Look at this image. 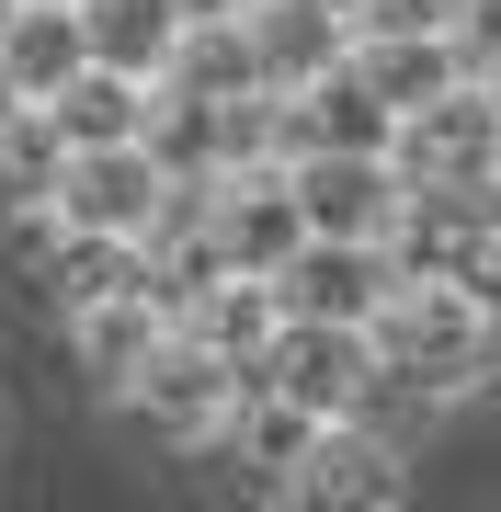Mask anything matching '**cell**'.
Listing matches in <instances>:
<instances>
[{"label":"cell","instance_id":"obj_1","mask_svg":"<svg viewBox=\"0 0 501 512\" xmlns=\"http://www.w3.org/2000/svg\"><path fill=\"white\" fill-rule=\"evenodd\" d=\"M365 342H376V376H388V387H422V399H479L490 296H479V274H433V262H399V285L376 296Z\"/></svg>","mask_w":501,"mask_h":512},{"label":"cell","instance_id":"obj_2","mask_svg":"<svg viewBox=\"0 0 501 512\" xmlns=\"http://www.w3.org/2000/svg\"><path fill=\"white\" fill-rule=\"evenodd\" d=\"M388 160H399L410 194H490L501 183V103H490V80L467 69L445 92H422L410 114H388Z\"/></svg>","mask_w":501,"mask_h":512},{"label":"cell","instance_id":"obj_3","mask_svg":"<svg viewBox=\"0 0 501 512\" xmlns=\"http://www.w3.org/2000/svg\"><path fill=\"white\" fill-rule=\"evenodd\" d=\"M46 205H57L69 228H103V239H149V228L171 217V205H183V171H171L149 137H92V148H69V160H57Z\"/></svg>","mask_w":501,"mask_h":512},{"label":"cell","instance_id":"obj_4","mask_svg":"<svg viewBox=\"0 0 501 512\" xmlns=\"http://www.w3.org/2000/svg\"><path fill=\"white\" fill-rule=\"evenodd\" d=\"M240 387H251V376L228 365V353H205L183 319H160V342L114 376V399H126V421H149L160 444H217V421H228Z\"/></svg>","mask_w":501,"mask_h":512},{"label":"cell","instance_id":"obj_5","mask_svg":"<svg viewBox=\"0 0 501 512\" xmlns=\"http://www.w3.org/2000/svg\"><path fill=\"white\" fill-rule=\"evenodd\" d=\"M251 376L274 387V399L319 410V421L376 410V342H365V330H342V319H274V342H262Z\"/></svg>","mask_w":501,"mask_h":512},{"label":"cell","instance_id":"obj_6","mask_svg":"<svg viewBox=\"0 0 501 512\" xmlns=\"http://www.w3.org/2000/svg\"><path fill=\"white\" fill-rule=\"evenodd\" d=\"M285 183H297V217L319 239H399V217H410V183L388 148H297Z\"/></svg>","mask_w":501,"mask_h":512},{"label":"cell","instance_id":"obj_7","mask_svg":"<svg viewBox=\"0 0 501 512\" xmlns=\"http://www.w3.org/2000/svg\"><path fill=\"white\" fill-rule=\"evenodd\" d=\"M388 285H399V239H319V228H308L297 251L274 262L285 319H342V330H365Z\"/></svg>","mask_w":501,"mask_h":512},{"label":"cell","instance_id":"obj_8","mask_svg":"<svg viewBox=\"0 0 501 512\" xmlns=\"http://www.w3.org/2000/svg\"><path fill=\"white\" fill-rule=\"evenodd\" d=\"M399 490H410V478H399V444L353 410V421H319V433H308V456L285 467L274 501H297V512H388Z\"/></svg>","mask_w":501,"mask_h":512},{"label":"cell","instance_id":"obj_9","mask_svg":"<svg viewBox=\"0 0 501 512\" xmlns=\"http://www.w3.org/2000/svg\"><path fill=\"white\" fill-rule=\"evenodd\" d=\"M240 35H251V69H262V92H297V80L342 69V46H353V12H331V0H251V12H240Z\"/></svg>","mask_w":501,"mask_h":512},{"label":"cell","instance_id":"obj_10","mask_svg":"<svg viewBox=\"0 0 501 512\" xmlns=\"http://www.w3.org/2000/svg\"><path fill=\"white\" fill-rule=\"evenodd\" d=\"M171 319H183L205 353H228V365L251 376V365H262V342H274V319H285V296H274V274H240V262H217V274H205Z\"/></svg>","mask_w":501,"mask_h":512},{"label":"cell","instance_id":"obj_11","mask_svg":"<svg viewBox=\"0 0 501 512\" xmlns=\"http://www.w3.org/2000/svg\"><path fill=\"white\" fill-rule=\"evenodd\" d=\"M69 12H80V46H92L103 69L160 80L171 46H183V12H194V0H69Z\"/></svg>","mask_w":501,"mask_h":512},{"label":"cell","instance_id":"obj_12","mask_svg":"<svg viewBox=\"0 0 501 512\" xmlns=\"http://www.w3.org/2000/svg\"><path fill=\"white\" fill-rule=\"evenodd\" d=\"M149 103H160V80H126V69H103V57H80V69L46 92V126L69 137V148H92V137H149Z\"/></svg>","mask_w":501,"mask_h":512},{"label":"cell","instance_id":"obj_13","mask_svg":"<svg viewBox=\"0 0 501 512\" xmlns=\"http://www.w3.org/2000/svg\"><path fill=\"white\" fill-rule=\"evenodd\" d=\"M342 69L365 80V92L388 103V114H410L422 92L467 80V46H456V35H353V46H342Z\"/></svg>","mask_w":501,"mask_h":512},{"label":"cell","instance_id":"obj_14","mask_svg":"<svg viewBox=\"0 0 501 512\" xmlns=\"http://www.w3.org/2000/svg\"><path fill=\"white\" fill-rule=\"evenodd\" d=\"M160 92H194V103H240L262 92V69H251V35H240V12H183V46H171V69H160Z\"/></svg>","mask_w":501,"mask_h":512},{"label":"cell","instance_id":"obj_15","mask_svg":"<svg viewBox=\"0 0 501 512\" xmlns=\"http://www.w3.org/2000/svg\"><path fill=\"white\" fill-rule=\"evenodd\" d=\"M80 57H92V46H80V12H69V0H12V23H0V80H12L23 103H46Z\"/></svg>","mask_w":501,"mask_h":512},{"label":"cell","instance_id":"obj_16","mask_svg":"<svg viewBox=\"0 0 501 512\" xmlns=\"http://www.w3.org/2000/svg\"><path fill=\"white\" fill-rule=\"evenodd\" d=\"M69 342H80V365H92L103 387L137 365V353L160 342V308H149V285H126V296H92V308H69Z\"/></svg>","mask_w":501,"mask_h":512},{"label":"cell","instance_id":"obj_17","mask_svg":"<svg viewBox=\"0 0 501 512\" xmlns=\"http://www.w3.org/2000/svg\"><path fill=\"white\" fill-rule=\"evenodd\" d=\"M57 160H69V137L46 126V103H12V114H0V205H46Z\"/></svg>","mask_w":501,"mask_h":512},{"label":"cell","instance_id":"obj_18","mask_svg":"<svg viewBox=\"0 0 501 512\" xmlns=\"http://www.w3.org/2000/svg\"><path fill=\"white\" fill-rule=\"evenodd\" d=\"M467 0H353V35H456Z\"/></svg>","mask_w":501,"mask_h":512},{"label":"cell","instance_id":"obj_19","mask_svg":"<svg viewBox=\"0 0 501 512\" xmlns=\"http://www.w3.org/2000/svg\"><path fill=\"white\" fill-rule=\"evenodd\" d=\"M456 46H467V69H490V57H501V0H467V12H456Z\"/></svg>","mask_w":501,"mask_h":512},{"label":"cell","instance_id":"obj_20","mask_svg":"<svg viewBox=\"0 0 501 512\" xmlns=\"http://www.w3.org/2000/svg\"><path fill=\"white\" fill-rule=\"evenodd\" d=\"M479 399H501V308H490V342H479Z\"/></svg>","mask_w":501,"mask_h":512},{"label":"cell","instance_id":"obj_21","mask_svg":"<svg viewBox=\"0 0 501 512\" xmlns=\"http://www.w3.org/2000/svg\"><path fill=\"white\" fill-rule=\"evenodd\" d=\"M479 80H490V103H501V57H490V69H479Z\"/></svg>","mask_w":501,"mask_h":512},{"label":"cell","instance_id":"obj_22","mask_svg":"<svg viewBox=\"0 0 501 512\" xmlns=\"http://www.w3.org/2000/svg\"><path fill=\"white\" fill-rule=\"evenodd\" d=\"M205 12H251V0H205Z\"/></svg>","mask_w":501,"mask_h":512},{"label":"cell","instance_id":"obj_23","mask_svg":"<svg viewBox=\"0 0 501 512\" xmlns=\"http://www.w3.org/2000/svg\"><path fill=\"white\" fill-rule=\"evenodd\" d=\"M12 103H23V92H12V80H0V114H12Z\"/></svg>","mask_w":501,"mask_h":512},{"label":"cell","instance_id":"obj_24","mask_svg":"<svg viewBox=\"0 0 501 512\" xmlns=\"http://www.w3.org/2000/svg\"><path fill=\"white\" fill-rule=\"evenodd\" d=\"M0 23H12V0H0Z\"/></svg>","mask_w":501,"mask_h":512},{"label":"cell","instance_id":"obj_25","mask_svg":"<svg viewBox=\"0 0 501 512\" xmlns=\"http://www.w3.org/2000/svg\"><path fill=\"white\" fill-rule=\"evenodd\" d=\"M331 12H353V0H331Z\"/></svg>","mask_w":501,"mask_h":512}]
</instances>
